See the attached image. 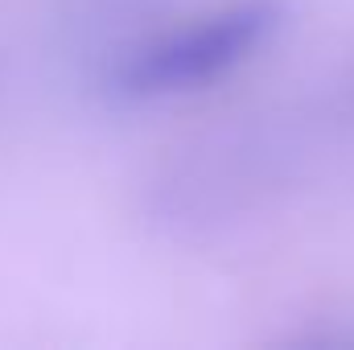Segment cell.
<instances>
[{
	"mask_svg": "<svg viewBox=\"0 0 354 350\" xmlns=\"http://www.w3.org/2000/svg\"><path fill=\"white\" fill-rule=\"evenodd\" d=\"M272 25H276V8L268 0H243L218 8L214 17L169 29L149 46H140L132 58H124L115 83L128 95H169V91L202 87L223 71H231L235 62H243L264 42Z\"/></svg>",
	"mask_w": 354,
	"mask_h": 350,
	"instance_id": "6da1fadb",
	"label": "cell"
}]
</instances>
